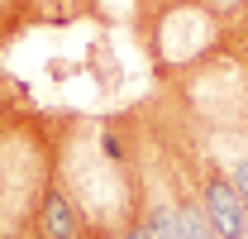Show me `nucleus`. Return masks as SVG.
<instances>
[{
	"label": "nucleus",
	"mask_w": 248,
	"mask_h": 239,
	"mask_svg": "<svg viewBox=\"0 0 248 239\" xmlns=\"http://www.w3.org/2000/svg\"><path fill=\"white\" fill-rule=\"evenodd\" d=\"M53 177H58L53 115L0 101V235H29Z\"/></svg>",
	"instance_id": "1"
},
{
	"label": "nucleus",
	"mask_w": 248,
	"mask_h": 239,
	"mask_svg": "<svg viewBox=\"0 0 248 239\" xmlns=\"http://www.w3.org/2000/svg\"><path fill=\"white\" fill-rule=\"evenodd\" d=\"M134 34H139L148 67L162 82H172V77H182V72H191V67H201L229 48V19L210 0H167L153 10H139Z\"/></svg>",
	"instance_id": "2"
},
{
	"label": "nucleus",
	"mask_w": 248,
	"mask_h": 239,
	"mask_svg": "<svg viewBox=\"0 0 248 239\" xmlns=\"http://www.w3.org/2000/svg\"><path fill=\"white\" fill-rule=\"evenodd\" d=\"M201 206L219 239H248V196L234 187L229 168L215 153H205V163H201Z\"/></svg>",
	"instance_id": "3"
},
{
	"label": "nucleus",
	"mask_w": 248,
	"mask_h": 239,
	"mask_svg": "<svg viewBox=\"0 0 248 239\" xmlns=\"http://www.w3.org/2000/svg\"><path fill=\"white\" fill-rule=\"evenodd\" d=\"M33 230H38V235H48V239H81L86 230H91V225H86L81 206L67 196V187L53 177V187H48V191H43V201H38Z\"/></svg>",
	"instance_id": "4"
},
{
	"label": "nucleus",
	"mask_w": 248,
	"mask_h": 239,
	"mask_svg": "<svg viewBox=\"0 0 248 239\" xmlns=\"http://www.w3.org/2000/svg\"><path fill=\"white\" fill-rule=\"evenodd\" d=\"M29 24H38V5L33 0H0V48Z\"/></svg>",
	"instance_id": "5"
},
{
	"label": "nucleus",
	"mask_w": 248,
	"mask_h": 239,
	"mask_svg": "<svg viewBox=\"0 0 248 239\" xmlns=\"http://www.w3.org/2000/svg\"><path fill=\"white\" fill-rule=\"evenodd\" d=\"M229 177H234V187H239V191L248 196V153H239V158L229 163Z\"/></svg>",
	"instance_id": "6"
},
{
	"label": "nucleus",
	"mask_w": 248,
	"mask_h": 239,
	"mask_svg": "<svg viewBox=\"0 0 248 239\" xmlns=\"http://www.w3.org/2000/svg\"><path fill=\"white\" fill-rule=\"evenodd\" d=\"M115 239H148V230H143V220L134 215V220H129V225H124V230H120Z\"/></svg>",
	"instance_id": "7"
},
{
	"label": "nucleus",
	"mask_w": 248,
	"mask_h": 239,
	"mask_svg": "<svg viewBox=\"0 0 248 239\" xmlns=\"http://www.w3.org/2000/svg\"><path fill=\"white\" fill-rule=\"evenodd\" d=\"M153 5H167V0H134V15L139 10H153Z\"/></svg>",
	"instance_id": "8"
},
{
	"label": "nucleus",
	"mask_w": 248,
	"mask_h": 239,
	"mask_svg": "<svg viewBox=\"0 0 248 239\" xmlns=\"http://www.w3.org/2000/svg\"><path fill=\"white\" fill-rule=\"evenodd\" d=\"M81 239H115V235H105V230H86Z\"/></svg>",
	"instance_id": "9"
},
{
	"label": "nucleus",
	"mask_w": 248,
	"mask_h": 239,
	"mask_svg": "<svg viewBox=\"0 0 248 239\" xmlns=\"http://www.w3.org/2000/svg\"><path fill=\"white\" fill-rule=\"evenodd\" d=\"M24 239H48V235H38V230H29V235H24Z\"/></svg>",
	"instance_id": "10"
},
{
	"label": "nucleus",
	"mask_w": 248,
	"mask_h": 239,
	"mask_svg": "<svg viewBox=\"0 0 248 239\" xmlns=\"http://www.w3.org/2000/svg\"><path fill=\"white\" fill-rule=\"evenodd\" d=\"M0 239H24V235H0Z\"/></svg>",
	"instance_id": "11"
}]
</instances>
